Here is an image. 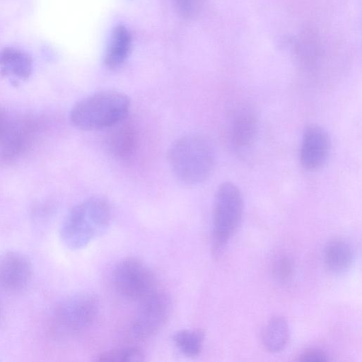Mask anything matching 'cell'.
<instances>
[{"mask_svg":"<svg viewBox=\"0 0 362 362\" xmlns=\"http://www.w3.org/2000/svg\"><path fill=\"white\" fill-rule=\"evenodd\" d=\"M131 46V35L128 30L117 26L113 31L110 45L106 51L104 64L108 69L121 66L128 56Z\"/></svg>","mask_w":362,"mask_h":362,"instance_id":"obj_14","label":"cell"},{"mask_svg":"<svg viewBox=\"0 0 362 362\" xmlns=\"http://www.w3.org/2000/svg\"><path fill=\"white\" fill-rule=\"evenodd\" d=\"M171 308L170 296L154 291L140 300L131 325L132 335L138 339H146L158 333L168 322Z\"/></svg>","mask_w":362,"mask_h":362,"instance_id":"obj_7","label":"cell"},{"mask_svg":"<svg viewBox=\"0 0 362 362\" xmlns=\"http://www.w3.org/2000/svg\"><path fill=\"white\" fill-rule=\"evenodd\" d=\"M274 272L279 280H288L293 272L291 261L286 257L280 258L274 264Z\"/></svg>","mask_w":362,"mask_h":362,"instance_id":"obj_20","label":"cell"},{"mask_svg":"<svg viewBox=\"0 0 362 362\" xmlns=\"http://www.w3.org/2000/svg\"><path fill=\"white\" fill-rule=\"evenodd\" d=\"M258 116L254 107L242 105L233 112L229 128V137L233 149L239 154L246 153L257 139Z\"/></svg>","mask_w":362,"mask_h":362,"instance_id":"obj_9","label":"cell"},{"mask_svg":"<svg viewBox=\"0 0 362 362\" xmlns=\"http://www.w3.org/2000/svg\"><path fill=\"white\" fill-rule=\"evenodd\" d=\"M173 339L181 353L188 357H194L202 350L204 333L198 329H182L174 334Z\"/></svg>","mask_w":362,"mask_h":362,"instance_id":"obj_16","label":"cell"},{"mask_svg":"<svg viewBox=\"0 0 362 362\" xmlns=\"http://www.w3.org/2000/svg\"><path fill=\"white\" fill-rule=\"evenodd\" d=\"M126 119L108 128L105 139L107 151L119 159L129 158L136 151L138 134L133 124Z\"/></svg>","mask_w":362,"mask_h":362,"instance_id":"obj_11","label":"cell"},{"mask_svg":"<svg viewBox=\"0 0 362 362\" xmlns=\"http://www.w3.org/2000/svg\"><path fill=\"white\" fill-rule=\"evenodd\" d=\"M99 311L98 298L93 293L81 292L68 296L57 305L54 319L62 332L76 334L90 327Z\"/></svg>","mask_w":362,"mask_h":362,"instance_id":"obj_6","label":"cell"},{"mask_svg":"<svg viewBox=\"0 0 362 362\" xmlns=\"http://www.w3.org/2000/svg\"><path fill=\"white\" fill-rule=\"evenodd\" d=\"M168 160L175 177L182 183H202L212 174L216 163L214 149L204 136L190 134L175 140L168 153Z\"/></svg>","mask_w":362,"mask_h":362,"instance_id":"obj_1","label":"cell"},{"mask_svg":"<svg viewBox=\"0 0 362 362\" xmlns=\"http://www.w3.org/2000/svg\"><path fill=\"white\" fill-rule=\"evenodd\" d=\"M330 150V138L324 128L313 124L305 129L300 149V161L305 170L321 169L328 159Z\"/></svg>","mask_w":362,"mask_h":362,"instance_id":"obj_8","label":"cell"},{"mask_svg":"<svg viewBox=\"0 0 362 362\" xmlns=\"http://www.w3.org/2000/svg\"><path fill=\"white\" fill-rule=\"evenodd\" d=\"M243 197L231 182H222L215 194L212 214L213 254L218 257L235 233L242 218Z\"/></svg>","mask_w":362,"mask_h":362,"instance_id":"obj_4","label":"cell"},{"mask_svg":"<svg viewBox=\"0 0 362 362\" xmlns=\"http://www.w3.org/2000/svg\"><path fill=\"white\" fill-rule=\"evenodd\" d=\"M112 283L123 298L141 300L155 291V276L148 266L136 257H126L114 267Z\"/></svg>","mask_w":362,"mask_h":362,"instance_id":"obj_5","label":"cell"},{"mask_svg":"<svg viewBox=\"0 0 362 362\" xmlns=\"http://www.w3.org/2000/svg\"><path fill=\"white\" fill-rule=\"evenodd\" d=\"M329 360L327 354L321 349L310 348L303 351L299 356V361H327Z\"/></svg>","mask_w":362,"mask_h":362,"instance_id":"obj_21","label":"cell"},{"mask_svg":"<svg viewBox=\"0 0 362 362\" xmlns=\"http://www.w3.org/2000/svg\"><path fill=\"white\" fill-rule=\"evenodd\" d=\"M354 259L351 246L343 240H334L327 244L324 252V262L327 269L334 274L347 272Z\"/></svg>","mask_w":362,"mask_h":362,"instance_id":"obj_12","label":"cell"},{"mask_svg":"<svg viewBox=\"0 0 362 362\" xmlns=\"http://www.w3.org/2000/svg\"><path fill=\"white\" fill-rule=\"evenodd\" d=\"M110 220L108 201L101 196H91L69 211L60 230L61 239L70 249L83 248L106 230Z\"/></svg>","mask_w":362,"mask_h":362,"instance_id":"obj_2","label":"cell"},{"mask_svg":"<svg viewBox=\"0 0 362 362\" xmlns=\"http://www.w3.org/2000/svg\"><path fill=\"white\" fill-rule=\"evenodd\" d=\"M130 106V98L126 94L100 90L76 103L70 112V120L83 131L108 129L127 117Z\"/></svg>","mask_w":362,"mask_h":362,"instance_id":"obj_3","label":"cell"},{"mask_svg":"<svg viewBox=\"0 0 362 362\" xmlns=\"http://www.w3.org/2000/svg\"><path fill=\"white\" fill-rule=\"evenodd\" d=\"M31 274V264L22 254L8 252L1 258L0 284L6 291H22L30 282Z\"/></svg>","mask_w":362,"mask_h":362,"instance_id":"obj_10","label":"cell"},{"mask_svg":"<svg viewBox=\"0 0 362 362\" xmlns=\"http://www.w3.org/2000/svg\"><path fill=\"white\" fill-rule=\"evenodd\" d=\"M145 360L144 354L134 347L118 348L100 354L95 361L102 362H139Z\"/></svg>","mask_w":362,"mask_h":362,"instance_id":"obj_18","label":"cell"},{"mask_svg":"<svg viewBox=\"0 0 362 362\" xmlns=\"http://www.w3.org/2000/svg\"><path fill=\"white\" fill-rule=\"evenodd\" d=\"M21 132V125L14 122L9 115L0 109V148L4 153L17 142Z\"/></svg>","mask_w":362,"mask_h":362,"instance_id":"obj_17","label":"cell"},{"mask_svg":"<svg viewBox=\"0 0 362 362\" xmlns=\"http://www.w3.org/2000/svg\"><path fill=\"white\" fill-rule=\"evenodd\" d=\"M202 0H174L180 15L185 18L194 17L199 12Z\"/></svg>","mask_w":362,"mask_h":362,"instance_id":"obj_19","label":"cell"},{"mask_svg":"<svg viewBox=\"0 0 362 362\" xmlns=\"http://www.w3.org/2000/svg\"><path fill=\"white\" fill-rule=\"evenodd\" d=\"M289 339V328L287 322L281 317L269 320L262 332V344L272 353L282 351Z\"/></svg>","mask_w":362,"mask_h":362,"instance_id":"obj_15","label":"cell"},{"mask_svg":"<svg viewBox=\"0 0 362 362\" xmlns=\"http://www.w3.org/2000/svg\"><path fill=\"white\" fill-rule=\"evenodd\" d=\"M0 66L4 74L25 80L32 73L33 60L21 49L6 47L0 51Z\"/></svg>","mask_w":362,"mask_h":362,"instance_id":"obj_13","label":"cell"}]
</instances>
